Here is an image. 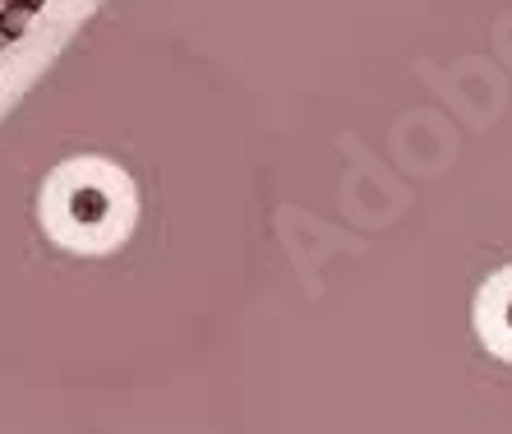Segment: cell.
<instances>
[{"label":"cell","mask_w":512,"mask_h":434,"mask_svg":"<svg viewBox=\"0 0 512 434\" xmlns=\"http://www.w3.org/2000/svg\"><path fill=\"white\" fill-rule=\"evenodd\" d=\"M74 217H84V222H102V217H107V194H97V190L74 194Z\"/></svg>","instance_id":"cell-2"},{"label":"cell","mask_w":512,"mask_h":434,"mask_svg":"<svg viewBox=\"0 0 512 434\" xmlns=\"http://www.w3.org/2000/svg\"><path fill=\"white\" fill-rule=\"evenodd\" d=\"M19 5H28V10H37V14H42V5H47V0H19Z\"/></svg>","instance_id":"cell-3"},{"label":"cell","mask_w":512,"mask_h":434,"mask_svg":"<svg viewBox=\"0 0 512 434\" xmlns=\"http://www.w3.org/2000/svg\"><path fill=\"white\" fill-rule=\"evenodd\" d=\"M37 10H28V5H19V0H5V10H0V28H5V37H24L28 28H33Z\"/></svg>","instance_id":"cell-1"}]
</instances>
